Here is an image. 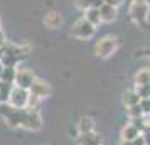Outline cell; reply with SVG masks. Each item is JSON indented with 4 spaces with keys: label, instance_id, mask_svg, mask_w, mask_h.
<instances>
[{
    "label": "cell",
    "instance_id": "3957f363",
    "mask_svg": "<svg viewBox=\"0 0 150 145\" xmlns=\"http://www.w3.org/2000/svg\"><path fill=\"white\" fill-rule=\"evenodd\" d=\"M71 34H73V37H76V39L86 41V39H91V37L96 34V27L93 24H89V22L83 17V19H79V21H76L74 24H73Z\"/></svg>",
    "mask_w": 150,
    "mask_h": 145
},
{
    "label": "cell",
    "instance_id": "484cf974",
    "mask_svg": "<svg viewBox=\"0 0 150 145\" xmlns=\"http://www.w3.org/2000/svg\"><path fill=\"white\" fill-rule=\"evenodd\" d=\"M143 138H145V145H150V130L143 132Z\"/></svg>",
    "mask_w": 150,
    "mask_h": 145
},
{
    "label": "cell",
    "instance_id": "52a82bcc",
    "mask_svg": "<svg viewBox=\"0 0 150 145\" xmlns=\"http://www.w3.org/2000/svg\"><path fill=\"white\" fill-rule=\"evenodd\" d=\"M35 79H37V76H35V73L32 71V69H29V68H19V66H17L15 81H14L15 86L24 88V90H29Z\"/></svg>",
    "mask_w": 150,
    "mask_h": 145
},
{
    "label": "cell",
    "instance_id": "f1b7e54d",
    "mask_svg": "<svg viewBox=\"0 0 150 145\" xmlns=\"http://www.w3.org/2000/svg\"><path fill=\"white\" fill-rule=\"evenodd\" d=\"M120 145H132V142H123V140H120Z\"/></svg>",
    "mask_w": 150,
    "mask_h": 145
},
{
    "label": "cell",
    "instance_id": "6da1fadb",
    "mask_svg": "<svg viewBox=\"0 0 150 145\" xmlns=\"http://www.w3.org/2000/svg\"><path fill=\"white\" fill-rule=\"evenodd\" d=\"M118 47H120V39L116 35H103L95 44V54L100 59H108L115 54Z\"/></svg>",
    "mask_w": 150,
    "mask_h": 145
},
{
    "label": "cell",
    "instance_id": "f546056e",
    "mask_svg": "<svg viewBox=\"0 0 150 145\" xmlns=\"http://www.w3.org/2000/svg\"><path fill=\"white\" fill-rule=\"evenodd\" d=\"M2 71H4V66H2V62H0V81H2Z\"/></svg>",
    "mask_w": 150,
    "mask_h": 145
},
{
    "label": "cell",
    "instance_id": "4dcf8cb0",
    "mask_svg": "<svg viewBox=\"0 0 150 145\" xmlns=\"http://www.w3.org/2000/svg\"><path fill=\"white\" fill-rule=\"evenodd\" d=\"M2 29H4V27H2V19H0V32H4V30H2Z\"/></svg>",
    "mask_w": 150,
    "mask_h": 145
},
{
    "label": "cell",
    "instance_id": "d4e9b609",
    "mask_svg": "<svg viewBox=\"0 0 150 145\" xmlns=\"http://www.w3.org/2000/svg\"><path fill=\"white\" fill-rule=\"evenodd\" d=\"M101 5H105V0H93V8H100Z\"/></svg>",
    "mask_w": 150,
    "mask_h": 145
},
{
    "label": "cell",
    "instance_id": "ba28073f",
    "mask_svg": "<svg viewBox=\"0 0 150 145\" xmlns=\"http://www.w3.org/2000/svg\"><path fill=\"white\" fill-rule=\"evenodd\" d=\"M29 93H30V96L32 98H37V100H46V98L51 95V86H49V83H46L44 79H35L34 83H32V86L29 88Z\"/></svg>",
    "mask_w": 150,
    "mask_h": 145
},
{
    "label": "cell",
    "instance_id": "2e32d148",
    "mask_svg": "<svg viewBox=\"0 0 150 145\" xmlns=\"http://www.w3.org/2000/svg\"><path fill=\"white\" fill-rule=\"evenodd\" d=\"M84 19L89 22V24H93L95 27H98L100 24H101V15H100V8H88L86 12H84Z\"/></svg>",
    "mask_w": 150,
    "mask_h": 145
},
{
    "label": "cell",
    "instance_id": "8fae6325",
    "mask_svg": "<svg viewBox=\"0 0 150 145\" xmlns=\"http://www.w3.org/2000/svg\"><path fill=\"white\" fill-rule=\"evenodd\" d=\"M62 24V17L59 12H56V10H49L46 12L44 15V25L49 29H57L59 25Z\"/></svg>",
    "mask_w": 150,
    "mask_h": 145
},
{
    "label": "cell",
    "instance_id": "5bb4252c",
    "mask_svg": "<svg viewBox=\"0 0 150 145\" xmlns=\"http://www.w3.org/2000/svg\"><path fill=\"white\" fill-rule=\"evenodd\" d=\"M118 8L115 7H110V5H101L100 7V15H101V22H113L116 19V15H118V12H116Z\"/></svg>",
    "mask_w": 150,
    "mask_h": 145
},
{
    "label": "cell",
    "instance_id": "603a6c76",
    "mask_svg": "<svg viewBox=\"0 0 150 145\" xmlns=\"http://www.w3.org/2000/svg\"><path fill=\"white\" fill-rule=\"evenodd\" d=\"M123 2H125V0H105V4H106V5H110V7H115V8H118Z\"/></svg>",
    "mask_w": 150,
    "mask_h": 145
},
{
    "label": "cell",
    "instance_id": "9a60e30c",
    "mask_svg": "<svg viewBox=\"0 0 150 145\" xmlns=\"http://www.w3.org/2000/svg\"><path fill=\"white\" fill-rule=\"evenodd\" d=\"M14 83H7V81H0V105L2 103H8V98L12 95L14 90Z\"/></svg>",
    "mask_w": 150,
    "mask_h": 145
},
{
    "label": "cell",
    "instance_id": "83f0119b",
    "mask_svg": "<svg viewBox=\"0 0 150 145\" xmlns=\"http://www.w3.org/2000/svg\"><path fill=\"white\" fill-rule=\"evenodd\" d=\"M132 4H149V0H132Z\"/></svg>",
    "mask_w": 150,
    "mask_h": 145
},
{
    "label": "cell",
    "instance_id": "9c48e42d",
    "mask_svg": "<svg viewBox=\"0 0 150 145\" xmlns=\"http://www.w3.org/2000/svg\"><path fill=\"white\" fill-rule=\"evenodd\" d=\"M78 145H103V137L98 132H89V133H79L76 137Z\"/></svg>",
    "mask_w": 150,
    "mask_h": 145
},
{
    "label": "cell",
    "instance_id": "8992f818",
    "mask_svg": "<svg viewBox=\"0 0 150 145\" xmlns=\"http://www.w3.org/2000/svg\"><path fill=\"white\" fill-rule=\"evenodd\" d=\"M29 98H30V93L29 90H24V88H19V86H14L12 90V95L8 98V105L14 106L17 110H24L29 106Z\"/></svg>",
    "mask_w": 150,
    "mask_h": 145
},
{
    "label": "cell",
    "instance_id": "30bf717a",
    "mask_svg": "<svg viewBox=\"0 0 150 145\" xmlns=\"http://www.w3.org/2000/svg\"><path fill=\"white\" fill-rule=\"evenodd\" d=\"M140 133H142V132L138 130L132 122H128L127 125H123L122 132H120V140H123V142H132V140L137 138Z\"/></svg>",
    "mask_w": 150,
    "mask_h": 145
},
{
    "label": "cell",
    "instance_id": "4fadbf2b",
    "mask_svg": "<svg viewBox=\"0 0 150 145\" xmlns=\"http://www.w3.org/2000/svg\"><path fill=\"white\" fill-rule=\"evenodd\" d=\"M135 86H143V84H150V68H140L137 69L135 76H133Z\"/></svg>",
    "mask_w": 150,
    "mask_h": 145
},
{
    "label": "cell",
    "instance_id": "cb8c5ba5",
    "mask_svg": "<svg viewBox=\"0 0 150 145\" xmlns=\"http://www.w3.org/2000/svg\"><path fill=\"white\" fill-rule=\"evenodd\" d=\"M132 145H145V138H143V133H140L137 138L132 140Z\"/></svg>",
    "mask_w": 150,
    "mask_h": 145
},
{
    "label": "cell",
    "instance_id": "e0dca14e",
    "mask_svg": "<svg viewBox=\"0 0 150 145\" xmlns=\"http://www.w3.org/2000/svg\"><path fill=\"white\" fill-rule=\"evenodd\" d=\"M123 103H125L127 108L128 106H135V105L140 103V96L137 95L135 90H128V91H125V95H123Z\"/></svg>",
    "mask_w": 150,
    "mask_h": 145
},
{
    "label": "cell",
    "instance_id": "7402d4cb",
    "mask_svg": "<svg viewBox=\"0 0 150 145\" xmlns=\"http://www.w3.org/2000/svg\"><path fill=\"white\" fill-rule=\"evenodd\" d=\"M76 7L81 8L83 12H86L88 8L93 7V0H76Z\"/></svg>",
    "mask_w": 150,
    "mask_h": 145
},
{
    "label": "cell",
    "instance_id": "7c38bea8",
    "mask_svg": "<svg viewBox=\"0 0 150 145\" xmlns=\"http://www.w3.org/2000/svg\"><path fill=\"white\" fill-rule=\"evenodd\" d=\"M78 133H89V132H95V120L89 117H81L76 123Z\"/></svg>",
    "mask_w": 150,
    "mask_h": 145
},
{
    "label": "cell",
    "instance_id": "5b68a950",
    "mask_svg": "<svg viewBox=\"0 0 150 145\" xmlns=\"http://www.w3.org/2000/svg\"><path fill=\"white\" fill-rule=\"evenodd\" d=\"M149 12H150L149 4H132L130 10H128L130 19L135 22L137 25H140V27H149V24H147Z\"/></svg>",
    "mask_w": 150,
    "mask_h": 145
},
{
    "label": "cell",
    "instance_id": "44dd1931",
    "mask_svg": "<svg viewBox=\"0 0 150 145\" xmlns=\"http://www.w3.org/2000/svg\"><path fill=\"white\" fill-rule=\"evenodd\" d=\"M138 106H140V110H142L143 117H149L150 115V98H142L140 103H138Z\"/></svg>",
    "mask_w": 150,
    "mask_h": 145
},
{
    "label": "cell",
    "instance_id": "d6986e66",
    "mask_svg": "<svg viewBox=\"0 0 150 145\" xmlns=\"http://www.w3.org/2000/svg\"><path fill=\"white\" fill-rule=\"evenodd\" d=\"M127 113H128L130 120H135V118H142L143 117V113H142V110H140L138 105H135V106H128V108H127Z\"/></svg>",
    "mask_w": 150,
    "mask_h": 145
},
{
    "label": "cell",
    "instance_id": "7a4b0ae2",
    "mask_svg": "<svg viewBox=\"0 0 150 145\" xmlns=\"http://www.w3.org/2000/svg\"><path fill=\"white\" fill-rule=\"evenodd\" d=\"M24 110H17L14 106H10L8 103L0 105V115L4 117V120L7 122V125L12 127V128H21L22 118H24Z\"/></svg>",
    "mask_w": 150,
    "mask_h": 145
},
{
    "label": "cell",
    "instance_id": "ac0fdd59",
    "mask_svg": "<svg viewBox=\"0 0 150 145\" xmlns=\"http://www.w3.org/2000/svg\"><path fill=\"white\" fill-rule=\"evenodd\" d=\"M15 73H17V68H4V71H2V81L14 83L15 81Z\"/></svg>",
    "mask_w": 150,
    "mask_h": 145
},
{
    "label": "cell",
    "instance_id": "4316f807",
    "mask_svg": "<svg viewBox=\"0 0 150 145\" xmlns=\"http://www.w3.org/2000/svg\"><path fill=\"white\" fill-rule=\"evenodd\" d=\"M5 41H7V39H5V35H4V32H0V47H2L4 44H5Z\"/></svg>",
    "mask_w": 150,
    "mask_h": 145
},
{
    "label": "cell",
    "instance_id": "277c9868",
    "mask_svg": "<svg viewBox=\"0 0 150 145\" xmlns=\"http://www.w3.org/2000/svg\"><path fill=\"white\" fill-rule=\"evenodd\" d=\"M21 128L29 132H37L42 128V117L39 110H34V108H25L24 110V118H22V125Z\"/></svg>",
    "mask_w": 150,
    "mask_h": 145
},
{
    "label": "cell",
    "instance_id": "ffe728a7",
    "mask_svg": "<svg viewBox=\"0 0 150 145\" xmlns=\"http://www.w3.org/2000/svg\"><path fill=\"white\" fill-rule=\"evenodd\" d=\"M137 95L142 98H150V84H143V86H135Z\"/></svg>",
    "mask_w": 150,
    "mask_h": 145
}]
</instances>
